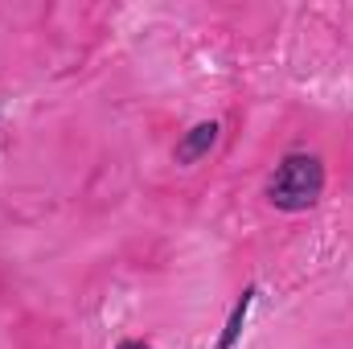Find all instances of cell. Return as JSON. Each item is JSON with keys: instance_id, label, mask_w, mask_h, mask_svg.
Wrapping results in <instances>:
<instances>
[{"instance_id": "6da1fadb", "label": "cell", "mask_w": 353, "mask_h": 349, "mask_svg": "<svg viewBox=\"0 0 353 349\" xmlns=\"http://www.w3.org/2000/svg\"><path fill=\"white\" fill-rule=\"evenodd\" d=\"M325 193V165L312 152H288L267 177V201L283 214L312 210Z\"/></svg>"}, {"instance_id": "7a4b0ae2", "label": "cell", "mask_w": 353, "mask_h": 349, "mask_svg": "<svg viewBox=\"0 0 353 349\" xmlns=\"http://www.w3.org/2000/svg\"><path fill=\"white\" fill-rule=\"evenodd\" d=\"M218 136H222V123H218V119H201V123H193V128L181 136V144L173 148V161L176 165H197L201 157H210V148L218 144Z\"/></svg>"}, {"instance_id": "3957f363", "label": "cell", "mask_w": 353, "mask_h": 349, "mask_svg": "<svg viewBox=\"0 0 353 349\" xmlns=\"http://www.w3.org/2000/svg\"><path fill=\"white\" fill-rule=\"evenodd\" d=\"M255 296H259V288H255V283H251V288H243V296L234 300V308H230V317H226V329H222V337H218V346H214V349H234V346H239V337H243V325H247V312H251Z\"/></svg>"}, {"instance_id": "277c9868", "label": "cell", "mask_w": 353, "mask_h": 349, "mask_svg": "<svg viewBox=\"0 0 353 349\" xmlns=\"http://www.w3.org/2000/svg\"><path fill=\"white\" fill-rule=\"evenodd\" d=\"M115 349H152V346H148V341H136V337H132V341H119Z\"/></svg>"}]
</instances>
